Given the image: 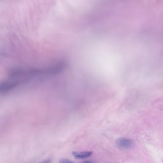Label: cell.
Returning a JSON list of instances; mask_svg holds the SVG:
<instances>
[{"label": "cell", "mask_w": 163, "mask_h": 163, "mask_svg": "<svg viewBox=\"0 0 163 163\" xmlns=\"http://www.w3.org/2000/svg\"><path fill=\"white\" fill-rule=\"evenodd\" d=\"M67 66V63L65 61L57 62L44 69H40L41 76H53L60 73Z\"/></svg>", "instance_id": "6da1fadb"}, {"label": "cell", "mask_w": 163, "mask_h": 163, "mask_svg": "<svg viewBox=\"0 0 163 163\" xmlns=\"http://www.w3.org/2000/svg\"><path fill=\"white\" fill-rule=\"evenodd\" d=\"M19 84L16 81L10 80L0 82V94L7 93L15 89Z\"/></svg>", "instance_id": "7a4b0ae2"}, {"label": "cell", "mask_w": 163, "mask_h": 163, "mask_svg": "<svg viewBox=\"0 0 163 163\" xmlns=\"http://www.w3.org/2000/svg\"><path fill=\"white\" fill-rule=\"evenodd\" d=\"M116 145L119 148L123 150H128L134 146V143L133 140L127 138H120L116 142Z\"/></svg>", "instance_id": "3957f363"}, {"label": "cell", "mask_w": 163, "mask_h": 163, "mask_svg": "<svg viewBox=\"0 0 163 163\" xmlns=\"http://www.w3.org/2000/svg\"><path fill=\"white\" fill-rule=\"evenodd\" d=\"M72 155L75 158L77 159H84L91 156L92 155V152L91 151H84L80 153L73 152Z\"/></svg>", "instance_id": "277c9868"}, {"label": "cell", "mask_w": 163, "mask_h": 163, "mask_svg": "<svg viewBox=\"0 0 163 163\" xmlns=\"http://www.w3.org/2000/svg\"><path fill=\"white\" fill-rule=\"evenodd\" d=\"M60 163H73V161L70 160L69 159H66V158H62L59 161Z\"/></svg>", "instance_id": "5b68a950"}, {"label": "cell", "mask_w": 163, "mask_h": 163, "mask_svg": "<svg viewBox=\"0 0 163 163\" xmlns=\"http://www.w3.org/2000/svg\"><path fill=\"white\" fill-rule=\"evenodd\" d=\"M85 163H91V162H92L91 161H84Z\"/></svg>", "instance_id": "8992f818"}]
</instances>
